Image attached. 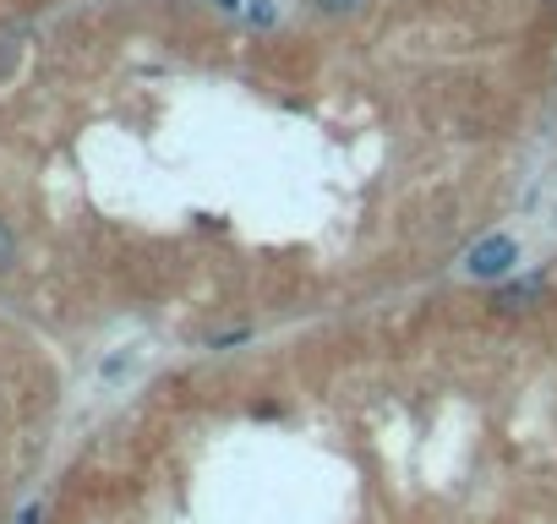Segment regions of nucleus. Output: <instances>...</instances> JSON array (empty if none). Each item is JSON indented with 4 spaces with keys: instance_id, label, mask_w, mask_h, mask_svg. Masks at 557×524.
<instances>
[{
    "instance_id": "f03ea898",
    "label": "nucleus",
    "mask_w": 557,
    "mask_h": 524,
    "mask_svg": "<svg viewBox=\"0 0 557 524\" xmlns=\"http://www.w3.org/2000/svg\"><path fill=\"white\" fill-rule=\"evenodd\" d=\"M546 301V279H519V285H503L497 296H492V307L503 312V317H519V312H535Z\"/></svg>"
},
{
    "instance_id": "39448f33",
    "label": "nucleus",
    "mask_w": 557,
    "mask_h": 524,
    "mask_svg": "<svg viewBox=\"0 0 557 524\" xmlns=\"http://www.w3.org/2000/svg\"><path fill=\"white\" fill-rule=\"evenodd\" d=\"M17 524H39V502H34V508H23V519H17Z\"/></svg>"
},
{
    "instance_id": "20e7f679",
    "label": "nucleus",
    "mask_w": 557,
    "mask_h": 524,
    "mask_svg": "<svg viewBox=\"0 0 557 524\" xmlns=\"http://www.w3.org/2000/svg\"><path fill=\"white\" fill-rule=\"evenodd\" d=\"M312 7H318V12H334V17H339V12H356L361 0H312Z\"/></svg>"
},
{
    "instance_id": "423d86ee",
    "label": "nucleus",
    "mask_w": 557,
    "mask_h": 524,
    "mask_svg": "<svg viewBox=\"0 0 557 524\" xmlns=\"http://www.w3.org/2000/svg\"><path fill=\"white\" fill-rule=\"evenodd\" d=\"M213 7H219V12H235V7H240V0H213Z\"/></svg>"
},
{
    "instance_id": "f257e3e1",
    "label": "nucleus",
    "mask_w": 557,
    "mask_h": 524,
    "mask_svg": "<svg viewBox=\"0 0 557 524\" xmlns=\"http://www.w3.org/2000/svg\"><path fill=\"white\" fill-rule=\"evenodd\" d=\"M513 262H519L513 235H486V240H475V246H470L465 274H470V279H503V274L513 269Z\"/></svg>"
},
{
    "instance_id": "7ed1b4c3",
    "label": "nucleus",
    "mask_w": 557,
    "mask_h": 524,
    "mask_svg": "<svg viewBox=\"0 0 557 524\" xmlns=\"http://www.w3.org/2000/svg\"><path fill=\"white\" fill-rule=\"evenodd\" d=\"M12 262H17V229H12L7 219H0V274H7Z\"/></svg>"
}]
</instances>
